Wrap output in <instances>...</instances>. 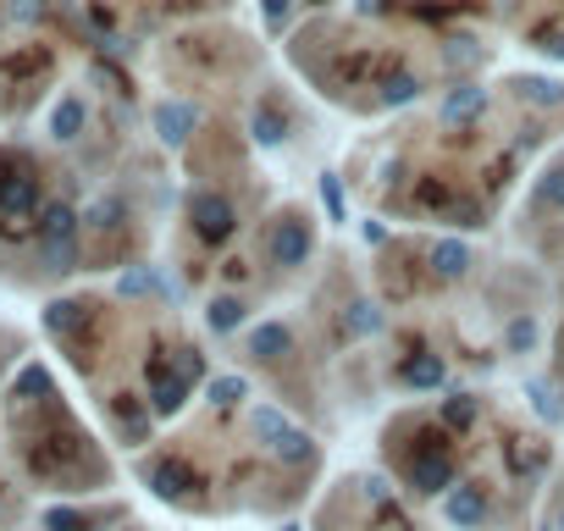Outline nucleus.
<instances>
[{
	"mask_svg": "<svg viewBox=\"0 0 564 531\" xmlns=\"http://www.w3.org/2000/svg\"><path fill=\"white\" fill-rule=\"evenodd\" d=\"M289 7H327V0H265L271 23H282V18H289Z\"/></svg>",
	"mask_w": 564,
	"mask_h": 531,
	"instance_id": "423d86ee",
	"label": "nucleus"
},
{
	"mask_svg": "<svg viewBox=\"0 0 564 531\" xmlns=\"http://www.w3.org/2000/svg\"><path fill=\"white\" fill-rule=\"evenodd\" d=\"M487 7L536 51L564 56V0H487Z\"/></svg>",
	"mask_w": 564,
	"mask_h": 531,
	"instance_id": "20e7f679",
	"label": "nucleus"
},
{
	"mask_svg": "<svg viewBox=\"0 0 564 531\" xmlns=\"http://www.w3.org/2000/svg\"><path fill=\"white\" fill-rule=\"evenodd\" d=\"M84 23V0H0V128L51 111L95 62Z\"/></svg>",
	"mask_w": 564,
	"mask_h": 531,
	"instance_id": "f257e3e1",
	"label": "nucleus"
},
{
	"mask_svg": "<svg viewBox=\"0 0 564 531\" xmlns=\"http://www.w3.org/2000/svg\"><path fill=\"white\" fill-rule=\"evenodd\" d=\"M210 7H227V0H84V18L100 40H144L177 18H194V12H210Z\"/></svg>",
	"mask_w": 564,
	"mask_h": 531,
	"instance_id": "7ed1b4c3",
	"label": "nucleus"
},
{
	"mask_svg": "<svg viewBox=\"0 0 564 531\" xmlns=\"http://www.w3.org/2000/svg\"><path fill=\"white\" fill-rule=\"evenodd\" d=\"M0 432H7V459L23 470L29 487L45 492H95L111 481V465L84 437L73 410L62 404L51 371L40 360H18V371L0 388Z\"/></svg>",
	"mask_w": 564,
	"mask_h": 531,
	"instance_id": "f03ea898",
	"label": "nucleus"
},
{
	"mask_svg": "<svg viewBox=\"0 0 564 531\" xmlns=\"http://www.w3.org/2000/svg\"><path fill=\"white\" fill-rule=\"evenodd\" d=\"M12 520H23V498H18V487L0 476V531H7Z\"/></svg>",
	"mask_w": 564,
	"mask_h": 531,
	"instance_id": "39448f33",
	"label": "nucleus"
}]
</instances>
